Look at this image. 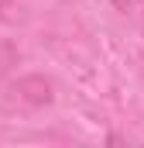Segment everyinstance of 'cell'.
I'll return each instance as SVG.
<instances>
[{
  "label": "cell",
  "instance_id": "obj_3",
  "mask_svg": "<svg viewBox=\"0 0 144 148\" xmlns=\"http://www.w3.org/2000/svg\"><path fill=\"white\" fill-rule=\"evenodd\" d=\"M7 10H10V0H0V21L7 17Z\"/></svg>",
  "mask_w": 144,
  "mask_h": 148
},
{
  "label": "cell",
  "instance_id": "obj_1",
  "mask_svg": "<svg viewBox=\"0 0 144 148\" xmlns=\"http://www.w3.org/2000/svg\"><path fill=\"white\" fill-rule=\"evenodd\" d=\"M10 100L21 103V107H48L55 100V86H52V79H45V76H38V73L21 76L10 86Z\"/></svg>",
  "mask_w": 144,
  "mask_h": 148
},
{
  "label": "cell",
  "instance_id": "obj_2",
  "mask_svg": "<svg viewBox=\"0 0 144 148\" xmlns=\"http://www.w3.org/2000/svg\"><path fill=\"white\" fill-rule=\"evenodd\" d=\"M10 66H17V48L10 41H0V79L10 73Z\"/></svg>",
  "mask_w": 144,
  "mask_h": 148
}]
</instances>
